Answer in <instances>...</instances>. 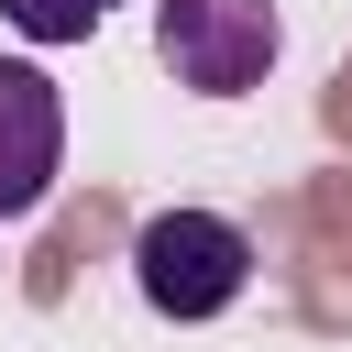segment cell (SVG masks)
I'll use <instances>...</instances> for the list:
<instances>
[{"label":"cell","mask_w":352,"mask_h":352,"mask_svg":"<svg viewBox=\"0 0 352 352\" xmlns=\"http://www.w3.org/2000/svg\"><path fill=\"white\" fill-rule=\"evenodd\" d=\"M132 297H143L154 319H176V330L231 319V308L253 297V231L220 220V209H154V220L132 231Z\"/></svg>","instance_id":"obj_1"},{"label":"cell","mask_w":352,"mask_h":352,"mask_svg":"<svg viewBox=\"0 0 352 352\" xmlns=\"http://www.w3.org/2000/svg\"><path fill=\"white\" fill-rule=\"evenodd\" d=\"M154 55L198 99H253L286 55V22L275 0H154Z\"/></svg>","instance_id":"obj_2"},{"label":"cell","mask_w":352,"mask_h":352,"mask_svg":"<svg viewBox=\"0 0 352 352\" xmlns=\"http://www.w3.org/2000/svg\"><path fill=\"white\" fill-rule=\"evenodd\" d=\"M66 176V99L44 66L0 55V220H33Z\"/></svg>","instance_id":"obj_3"},{"label":"cell","mask_w":352,"mask_h":352,"mask_svg":"<svg viewBox=\"0 0 352 352\" xmlns=\"http://www.w3.org/2000/svg\"><path fill=\"white\" fill-rule=\"evenodd\" d=\"M110 11H121V0H0V22H11L22 44H88Z\"/></svg>","instance_id":"obj_4"}]
</instances>
